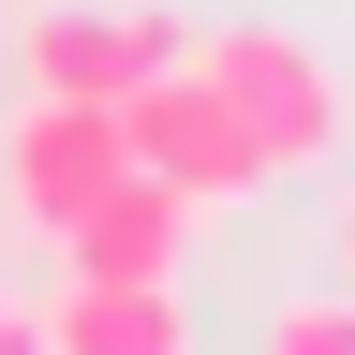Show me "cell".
I'll use <instances>...</instances> for the list:
<instances>
[{
	"instance_id": "obj_1",
	"label": "cell",
	"mask_w": 355,
	"mask_h": 355,
	"mask_svg": "<svg viewBox=\"0 0 355 355\" xmlns=\"http://www.w3.org/2000/svg\"><path fill=\"white\" fill-rule=\"evenodd\" d=\"M193 74L222 89V104H237V133L266 148V178H311V163L340 148V74L311 60L296 30L237 15V30H207V44H193Z\"/></svg>"
},
{
	"instance_id": "obj_4",
	"label": "cell",
	"mask_w": 355,
	"mask_h": 355,
	"mask_svg": "<svg viewBox=\"0 0 355 355\" xmlns=\"http://www.w3.org/2000/svg\"><path fill=\"white\" fill-rule=\"evenodd\" d=\"M193 193H163L148 163H119L104 193H89L74 222H60V282H178V252H193Z\"/></svg>"
},
{
	"instance_id": "obj_6",
	"label": "cell",
	"mask_w": 355,
	"mask_h": 355,
	"mask_svg": "<svg viewBox=\"0 0 355 355\" xmlns=\"http://www.w3.org/2000/svg\"><path fill=\"white\" fill-rule=\"evenodd\" d=\"M30 355H193L178 282H60L30 311Z\"/></svg>"
},
{
	"instance_id": "obj_5",
	"label": "cell",
	"mask_w": 355,
	"mask_h": 355,
	"mask_svg": "<svg viewBox=\"0 0 355 355\" xmlns=\"http://www.w3.org/2000/svg\"><path fill=\"white\" fill-rule=\"evenodd\" d=\"M178 30L163 0H60V15H30V89H89V104H119L133 74H163L178 60Z\"/></svg>"
},
{
	"instance_id": "obj_8",
	"label": "cell",
	"mask_w": 355,
	"mask_h": 355,
	"mask_svg": "<svg viewBox=\"0 0 355 355\" xmlns=\"http://www.w3.org/2000/svg\"><path fill=\"white\" fill-rule=\"evenodd\" d=\"M0 355H30V311H15V296H0Z\"/></svg>"
},
{
	"instance_id": "obj_9",
	"label": "cell",
	"mask_w": 355,
	"mask_h": 355,
	"mask_svg": "<svg viewBox=\"0 0 355 355\" xmlns=\"http://www.w3.org/2000/svg\"><path fill=\"white\" fill-rule=\"evenodd\" d=\"M340 282H355V193H340Z\"/></svg>"
},
{
	"instance_id": "obj_7",
	"label": "cell",
	"mask_w": 355,
	"mask_h": 355,
	"mask_svg": "<svg viewBox=\"0 0 355 355\" xmlns=\"http://www.w3.org/2000/svg\"><path fill=\"white\" fill-rule=\"evenodd\" d=\"M252 355H355V282H311V296H282Z\"/></svg>"
},
{
	"instance_id": "obj_2",
	"label": "cell",
	"mask_w": 355,
	"mask_h": 355,
	"mask_svg": "<svg viewBox=\"0 0 355 355\" xmlns=\"http://www.w3.org/2000/svg\"><path fill=\"white\" fill-rule=\"evenodd\" d=\"M119 148L148 163L163 193H193V207H252V193H266V148L237 133V104L193 74V44H178L163 74H133V89H119Z\"/></svg>"
},
{
	"instance_id": "obj_3",
	"label": "cell",
	"mask_w": 355,
	"mask_h": 355,
	"mask_svg": "<svg viewBox=\"0 0 355 355\" xmlns=\"http://www.w3.org/2000/svg\"><path fill=\"white\" fill-rule=\"evenodd\" d=\"M119 163H133V148H119V104H89V89H30V119L0 133V193H15L30 237H60Z\"/></svg>"
}]
</instances>
